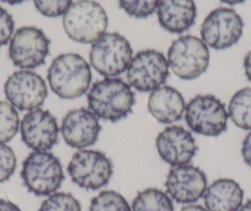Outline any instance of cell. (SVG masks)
I'll use <instances>...</instances> for the list:
<instances>
[{"instance_id":"obj_26","label":"cell","mask_w":251,"mask_h":211,"mask_svg":"<svg viewBox=\"0 0 251 211\" xmlns=\"http://www.w3.org/2000/svg\"><path fill=\"white\" fill-rule=\"evenodd\" d=\"M33 4L46 18H59L68 11L73 0H33Z\"/></svg>"},{"instance_id":"obj_9","label":"cell","mask_w":251,"mask_h":211,"mask_svg":"<svg viewBox=\"0 0 251 211\" xmlns=\"http://www.w3.org/2000/svg\"><path fill=\"white\" fill-rule=\"evenodd\" d=\"M168 58L156 50L139 51L127 68V81L132 89L151 93L165 84L169 77Z\"/></svg>"},{"instance_id":"obj_6","label":"cell","mask_w":251,"mask_h":211,"mask_svg":"<svg viewBox=\"0 0 251 211\" xmlns=\"http://www.w3.org/2000/svg\"><path fill=\"white\" fill-rule=\"evenodd\" d=\"M132 58L131 43L121 33L106 32L91 46V67L105 78H115L125 73Z\"/></svg>"},{"instance_id":"obj_18","label":"cell","mask_w":251,"mask_h":211,"mask_svg":"<svg viewBox=\"0 0 251 211\" xmlns=\"http://www.w3.org/2000/svg\"><path fill=\"white\" fill-rule=\"evenodd\" d=\"M186 103L182 94L170 86H163L151 93L148 110L160 123H174L185 115Z\"/></svg>"},{"instance_id":"obj_12","label":"cell","mask_w":251,"mask_h":211,"mask_svg":"<svg viewBox=\"0 0 251 211\" xmlns=\"http://www.w3.org/2000/svg\"><path fill=\"white\" fill-rule=\"evenodd\" d=\"M4 94L16 110L31 111L40 109L48 96L45 79L33 70H16L6 79Z\"/></svg>"},{"instance_id":"obj_29","label":"cell","mask_w":251,"mask_h":211,"mask_svg":"<svg viewBox=\"0 0 251 211\" xmlns=\"http://www.w3.org/2000/svg\"><path fill=\"white\" fill-rule=\"evenodd\" d=\"M241 156L246 166L251 168V131L245 136L241 145Z\"/></svg>"},{"instance_id":"obj_3","label":"cell","mask_w":251,"mask_h":211,"mask_svg":"<svg viewBox=\"0 0 251 211\" xmlns=\"http://www.w3.org/2000/svg\"><path fill=\"white\" fill-rule=\"evenodd\" d=\"M108 18L105 9L94 0H78L63 15V29L71 40L78 43H91L107 30Z\"/></svg>"},{"instance_id":"obj_34","label":"cell","mask_w":251,"mask_h":211,"mask_svg":"<svg viewBox=\"0 0 251 211\" xmlns=\"http://www.w3.org/2000/svg\"><path fill=\"white\" fill-rule=\"evenodd\" d=\"M222 3L228 4V5H238V4L244 3L245 0H221Z\"/></svg>"},{"instance_id":"obj_4","label":"cell","mask_w":251,"mask_h":211,"mask_svg":"<svg viewBox=\"0 0 251 211\" xmlns=\"http://www.w3.org/2000/svg\"><path fill=\"white\" fill-rule=\"evenodd\" d=\"M24 185L36 196H50L57 193L64 181L59 158L50 152L32 151L21 168Z\"/></svg>"},{"instance_id":"obj_11","label":"cell","mask_w":251,"mask_h":211,"mask_svg":"<svg viewBox=\"0 0 251 211\" xmlns=\"http://www.w3.org/2000/svg\"><path fill=\"white\" fill-rule=\"evenodd\" d=\"M244 21L231 8L212 10L201 25V40L208 47L222 51L230 48L243 36Z\"/></svg>"},{"instance_id":"obj_28","label":"cell","mask_w":251,"mask_h":211,"mask_svg":"<svg viewBox=\"0 0 251 211\" xmlns=\"http://www.w3.org/2000/svg\"><path fill=\"white\" fill-rule=\"evenodd\" d=\"M15 30V21L8 10L0 6V48L10 42Z\"/></svg>"},{"instance_id":"obj_14","label":"cell","mask_w":251,"mask_h":211,"mask_svg":"<svg viewBox=\"0 0 251 211\" xmlns=\"http://www.w3.org/2000/svg\"><path fill=\"white\" fill-rule=\"evenodd\" d=\"M208 186L207 176L192 164L171 167L165 181L166 193L178 204H195L203 198Z\"/></svg>"},{"instance_id":"obj_15","label":"cell","mask_w":251,"mask_h":211,"mask_svg":"<svg viewBox=\"0 0 251 211\" xmlns=\"http://www.w3.org/2000/svg\"><path fill=\"white\" fill-rule=\"evenodd\" d=\"M155 147L160 158L171 167L190 164L199 151L194 135L177 125L164 128L156 136Z\"/></svg>"},{"instance_id":"obj_20","label":"cell","mask_w":251,"mask_h":211,"mask_svg":"<svg viewBox=\"0 0 251 211\" xmlns=\"http://www.w3.org/2000/svg\"><path fill=\"white\" fill-rule=\"evenodd\" d=\"M132 211H175L173 199L158 188H147L136 195Z\"/></svg>"},{"instance_id":"obj_27","label":"cell","mask_w":251,"mask_h":211,"mask_svg":"<svg viewBox=\"0 0 251 211\" xmlns=\"http://www.w3.org/2000/svg\"><path fill=\"white\" fill-rule=\"evenodd\" d=\"M18 159L15 152L6 144H0V184L5 183L15 173Z\"/></svg>"},{"instance_id":"obj_31","label":"cell","mask_w":251,"mask_h":211,"mask_svg":"<svg viewBox=\"0 0 251 211\" xmlns=\"http://www.w3.org/2000/svg\"><path fill=\"white\" fill-rule=\"evenodd\" d=\"M244 72H245V76L249 82H251V50L246 53L245 58H244Z\"/></svg>"},{"instance_id":"obj_23","label":"cell","mask_w":251,"mask_h":211,"mask_svg":"<svg viewBox=\"0 0 251 211\" xmlns=\"http://www.w3.org/2000/svg\"><path fill=\"white\" fill-rule=\"evenodd\" d=\"M89 211H132V208L118 191L103 190L93 198Z\"/></svg>"},{"instance_id":"obj_1","label":"cell","mask_w":251,"mask_h":211,"mask_svg":"<svg viewBox=\"0 0 251 211\" xmlns=\"http://www.w3.org/2000/svg\"><path fill=\"white\" fill-rule=\"evenodd\" d=\"M88 105L99 119L117 122L132 113L136 105V95L131 86L123 79L118 77L103 78L89 89Z\"/></svg>"},{"instance_id":"obj_21","label":"cell","mask_w":251,"mask_h":211,"mask_svg":"<svg viewBox=\"0 0 251 211\" xmlns=\"http://www.w3.org/2000/svg\"><path fill=\"white\" fill-rule=\"evenodd\" d=\"M228 115L239 128L251 131V87L240 89L231 96Z\"/></svg>"},{"instance_id":"obj_25","label":"cell","mask_w":251,"mask_h":211,"mask_svg":"<svg viewBox=\"0 0 251 211\" xmlns=\"http://www.w3.org/2000/svg\"><path fill=\"white\" fill-rule=\"evenodd\" d=\"M160 0H118L120 8L134 19H147L156 11Z\"/></svg>"},{"instance_id":"obj_5","label":"cell","mask_w":251,"mask_h":211,"mask_svg":"<svg viewBox=\"0 0 251 211\" xmlns=\"http://www.w3.org/2000/svg\"><path fill=\"white\" fill-rule=\"evenodd\" d=\"M169 69L182 81L200 78L209 65L208 46L192 35L174 41L168 51Z\"/></svg>"},{"instance_id":"obj_8","label":"cell","mask_w":251,"mask_h":211,"mask_svg":"<svg viewBox=\"0 0 251 211\" xmlns=\"http://www.w3.org/2000/svg\"><path fill=\"white\" fill-rule=\"evenodd\" d=\"M72 181L86 190H98L111 181L113 174L112 161L98 150H78L68 164Z\"/></svg>"},{"instance_id":"obj_30","label":"cell","mask_w":251,"mask_h":211,"mask_svg":"<svg viewBox=\"0 0 251 211\" xmlns=\"http://www.w3.org/2000/svg\"><path fill=\"white\" fill-rule=\"evenodd\" d=\"M0 211H21V209L13 201L0 198Z\"/></svg>"},{"instance_id":"obj_19","label":"cell","mask_w":251,"mask_h":211,"mask_svg":"<svg viewBox=\"0 0 251 211\" xmlns=\"http://www.w3.org/2000/svg\"><path fill=\"white\" fill-rule=\"evenodd\" d=\"M203 200L208 211H239L244 201V190L234 179L219 178L207 186Z\"/></svg>"},{"instance_id":"obj_10","label":"cell","mask_w":251,"mask_h":211,"mask_svg":"<svg viewBox=\"0 0 251 211\" xmlns=\"http://www.w3.org/2000/svg\"><path fill=\"white\" fill-rule=\"evenodd\" d=\"M50 40L41 29L24 26L14 32L9 42V58L15 67L32 70L45 64Z\"/></svg>"},{"instance_id":"obj_33","label":"cell","mask_w":251,"mask_h":211,"mask_svg":"<svg viewBox=\"0 0 251 211\" xmlns=\"http://www.w3.org/2000/svg\"><path fill=\"white\" fill-rule=\"evenodd\" d=\"M0 1H1V3L9 4V5H18V4L25 3L27 0H0Z\"/></svg>"},{"instance_id":"obj_13","label":"cell","mask_w":251,"mask_h":211,"mask_svg":"<svg viewBox=\"0 0 251 211\" xmlns=\"http://www.w3.org/2000/svg\"><path fill=\"white\" fill-rule=\"evenodd\" d=\"M59 131L57 119L41 108L28 111L20 122L21 140L32 151L50 152L57 145Z\"/></svg>"},{"instance_id":"obj_35","label":"cell","mask_w":251,"mask_h":211,"mask_svg":"<svg viewBox=\"0 0 251 211\" xmlns=\"http://www.w3.org/2000/svg\"><path fill=\"white\" fill-rule=\"evenodd\" d=\"M239 211H251V199L246 201V203H244L241 208L239 209Z\"/></svg>"},{"instance_id":"obj_17","label":"cell","mask_w":251,"mask_h":211,"mask_svg":"<svg viewBox=\"0 0 251 211\" xmlns=\"http://www.w3.org/2000/svg\"><path fill=\"white\" fill-rule=\"evenodd\" d=\"M156 14L164 30L180 35L195 25L197 6L195 0H160Z\"/></svg>"},{"instance_id":"obj_22","label":"cell","mask_w":251,"mask_h":211,"mask_svg":"<svg viewBox=\"0 0 251 211\" xmlns=\"http://www.w3.org/2000/svg\"><path fill=\"white\" fill-rule=\"evenodd\" d=\"M20 116L10 103L0 100V144H8L20 131Z\"/></svg>"},{"instance_id":"obj_7","label":"cell","mask_w":251,"mask_h":211,"mask_svg":"<svg viewBox=\"0 0 251 211\" xmlns=\"http://www.w3.org/2000/svg\"><path fill=\"white\" fill-rule=\"evenodd\" d=\"M228 109L211 94L196 95L186 104L185 121L192 132L207 137L221 136L228 126Z\"/></svg>"},{"instance_id":"obj_16","label":"cell","mask_w":251,"mask_h":211,"mask_svg":"<svg viewBox=\"0 0 251 211\" xmlns=\"http://www.w3.org/2000/svg\"><path fill=\"white\" fill-rule=\"evenodd\" d=\"M101 132L99 118L86 108L74 109L64 115L60 126L64 142L72 149L85 150L94 146Z\"/></svg>"},{"instance_id":"obj_24","label":"cell","mask_w":251,"mask_h":211,"mask_svg":"<svg viewBox=\"0 0 251 211\" xmlns=\"http://www.w3.org/2000/svg\"><path fill=\"white\" fill-rule=\"evenodd\" d=\"M38 211H81V205L73 194L57 191L43 200Z\"/></svg>"},{"instance_id":"obj_32","label":"cell","mask_w":251,"mask_h":211,"mask_svg":"<svg viewBox=\"0 0 251 211\" xmlns=\"http://www.w3.org/2000/svg\"><path fill=\"white\" fill-rule=\"evenodd\" d=\"M180 211H208L204 206L197 205V204H190V205H186L181 209Z\"/></svg>"},{"instance_id":"obj_2","label":"cell","mask_w":251,"mask_h":211,"mask_svg":"<svg viewBox=\"0 0 251 211\" xmlns=\"http://www.w3.org/2000/svg\"><path fill=\"white\" fill-rule=\"evenodd\" d=\"M90 64L78 53H62L50 63L47 81L53 93L60 99L73 100L89 91L91 84Z\"/></svg>"}]
</instances>
